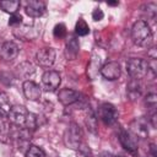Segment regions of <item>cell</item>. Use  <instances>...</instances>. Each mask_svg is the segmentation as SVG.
<instances>
[{
	"instance_id": "cb8c5ba5",
	"label": "cell",
	"mask_w": 157,
	"mask_h": 157,
	"mask_svg": "<svg viewBox=\"0 0 157 157\" xmlns=\"http://www.w3.org/2000/svg\"><path fill=\"white\" fill-rule=\"evenodd\" d=\"M66 33H67V31H66V26H65L64 23H58V25H55V27H54V29H53V34H54L55 38L61 39V38L66 37Z\"/></svg>"
},
{
	"instance_id": "277c9868",
	"label": "cell",
	"mask_w": 157,
	"mask_h": 157,
	"mask_svg": "<svg viewBox=\"0 0 157 157\" xmlns=\"http://www.w3.org/2000/svg\"><path fill=\"white\" fill-rule=\"evenodd\" d=\"M28 113L29 112L23 105H13V107L10 108V112L7 114V118H9L10 123H12L13 125L20 126V128H25L26 126Z\"/></svg>"
},
{
	"instance_id": "2e32d148",
	"label": "cell",
	"mask_w": 157,
	"mask_h": 157,
	"mask_svg": "<svg viewBox=\"0 0 157 157\" xmlns=\"http://www.w3.org/2000/svg\"><path fill=\"white\" fill-rule=\"evenodd\" d=\"M126 94L130 101H135L141 96V85L139 80L131 78L126 86Z\"/></svg>"
},
{
	"instance_id": "f1b7e54d",
	"label": "cell",
	"mask_w": 157,
	"mask_h": 157,
	"mask_svg": "<svg viewBox=\"0 0 157 157\" xmlns=\"http://www.w3.org/2000/svg\"><path fill=\"white\" fill-rule=\"evenodd\" d=\"M107 4H108V5H110V6H114V5H118L119 2H118V1H108Z\"/></svg>"
},
{
	"instance_id": "7402d4cb",
	"label": "cell",
	"mask_w": 157,
	"mask_h": 157,
	"mask_svg": "<svg viewBox=\"0 0 157 157\" xmlns=\"http://www.w3.org/2000/svg\"><path fill=\"white\" fill-rule=\"evenodd\" d=\"M26 157H45V152L38 146L31 145L26 151Z\"/></svg>"
},
{
	"instance_id": "3957f363",
	"label": "cell",
	"mask_w": 157,
	"mask_h": 157,
	"mask_svg": "<svg viewBox=\"0 0 157 157\" xmlns=\"http://www.w3.org/2000/svg\"><path fill=\"white\" fill-rule=\"evenodd\" d=\"M81 142H82V132H81V129L77 124L75 123H71L65 134H64V144L70 147V148H78L81 146Z\"/></svg>"
},
{
	"instance_id": "5b68a950",
	"label": "cell",
	"mask_w": 157,
	"mask_h": 157,
	"mask_svg": "<svg viewBox=\"0 0 157 157\" xmlns=\"http://www.w3.org/2000/svg\"><path fill=\"white\" fill-rule=\"evenodd\" d=\"M98 114L105 125H113L118 120V110L110 103H102L98 108Z\"/></svg>"
},
{
	"instance_id": "e0dca14e",
	"label": "cell",
	"mask_w": 157,
	"mask_h": 157,
	"mask_svg": "<svg viewBox=\"0 0 157 157\" xmlns=\"http://www.w3.org/2000/svg\"><path fill=\"white\" fill-rule=\"evenodd\" d=\"M78 49H80V45H78V40L76 39V37H70L66 42V56L67 59L72 60L77 56L78 54Z\"/></svg>"
},
{
	"instance_id": "4dcf8cb0",
	"label": "cell",
	"mask_w": 157,
	"mask_h": 157,
	"mask_svg": "<svg viewBox=\"0 0 157 157\" xmlns=\"http://www.w3.org/2000/svg\"><path fill=\"white\" fill-rule=\"evenodd\" d=\"M119 157H124V156H119Z\"/></svg>"
},
{
	"instance_id": "4fadbf2b",
	"label": "cell",
	"mask_w": 157,
	"mask_h": 157,
	"mask_svg": "<svg viewBox=\"0 0 157 157\" xmlns=\"http://www.w3.org/2000/svg\"><path fill=\"white\" fill-rule=\"evenodd\" d=\"M25 11L32 18L40 17L44 13V11H45V2L44 1H40V0H31V1H27L26 2Z\"/></svg>"
},
{
	"instance_id": "9c48e42d",
	"label": "cell",
	"mask_w": 157,
	"mask_h": 157,
	"mask_svg": "<svg viewBox=\"0 0 157 157\" xmlns=\"http://www.w3.org/2000/svg\"><path fill=\"white\" fill-rule=\"evenodd\" d=\"M119 141H120L121 146L125 150H128L129 152H131V153L136 152V150H137V141H136L135 135H132L130 131L121 129L119 131Z\"/></svg>"
},
{
	"instance_id": "5bb4252c",
	"label": "cell",
	"mask_w": 157,
	"mask_h": 157,
	"mask_svg": "<svg viewBox=\"0 0 157 157\" xmlns=\"http://www.w3.org/2000/svg\"><path fill=\"white\" fill-rule=\"evenodd\" d=\"M80 97H81V94L72 88H63L58 93V98H59L60 103L64 105H71V104L78 102Z\"/></svg>"
},
{
	"instance_id": "52a82bcc",
	"label": "cell",
	"mask_w": 157,
	"mask_h": 157,
	"mask_svg": "<svg viewBox=\"0 0 157 157\" xmlns=\"http://www.w3.org/2000/svg\"><path fill=\"white\" fill-rule=\"evenodd\" d=\"M55 56H56L55 50L49 47H44V48L39 49L36 54L37 63L44 67H50L55 61Z\"/></svg>"
},
{
	"instance_id": "484cf974",
	"label": "cell",
	"mask_w": 157,
	"mask_h": 157,
	"mask_svg": "<svg viewBox=\"0 0 157 157\" xmlns=\"http://www.w3.org/2000/svg\"><path fill=\"white\" fill-rule=\"evenodd\" d=\"M21 22H22V16L21 15L15 13V15L10 16V20H9L10 26H18V25H21Z\"/></svg>"
},
{
	"instance_id": "ba28073f",
	"label": "cell",
	"mask_w": 157,
	"mask_h": 157,
	"mask_svg": "<svg viewBox=\"0 0 157 157\" xmlns=\"http://www.w3.org/2000/svg\"><path fill=\"white\" fill-rule=\"evenodd\" d=\"M148 121L145 119V117H140L136 118L131 121L130 124V129L132 135H135V137H141V139H146L148 136Z\"/></svg>"
},
{
	"instance_id": "30bf717a",
	"label": "cell",
	"mask_w": 157,
	"mask_h": 157,
	"mask_svg": "<svg viewBox=\"0 0 157 157\" xmlns=\"http://www.w3.org/2000/svg\"><path fill=\"white\" fill-rule=\"evenodd\" d=\"M101 75L107 80H117L120 76V65L118 61H108L101 67Z\"/></svg>"
},
{
	"instance_id": "ac0fdd59",
	"label": "cell",
	"mask_w": 157,
	"mask_h": 157,
	"mask_svg": "<svg viewBox=\"0 0 157 157\" xmlns=\"http://www.w3.org/2000/svg\"><path fill=\"white\" fill-rule=\"evenodd\" d=\"M15 34H16L17 37H21V38L25 39V40H31V39H33V38L37 37L38 32H37L36 29H33L32 27L25 26V27H22V28H16Z\"/></svg>"
},
{
	"instance_id": "1f68e13d",
	"label": "cell",
	"mask_w": 157,
	"mask_h": 157,
	"mask_svg": "<svg viewBox=\"0 0 157 157\" xmlns=\"http://www.w3.org/2000/svg\"><path fill=\"white\" fill-rule=\"evenodd\" d=\"M152 157H153V156H152Z\"/></svg>"
},
{
	"instance_id": "7c38bea8",
	"label": "cell",
	"mask_w": 157,
	"mask_h": 157,
	"mask_svg": "<svg viewBox=\"0 0 157 157\" xmlns=\"http://www.w3.org/2000/svg\"><path fill=\"white\" fill-rule=\"evenodd\" d=\"M18 47L13 42H4L0 44V59L11 61L18 55Z\"/></svg>"
},
{
	"instance_id": "d6986e66",
	"label": "cell",
	"mask_w": 157,
	"mask_h": 157,
	"mask_svg": "<svg viewBox=\"0 0 157 157\" xmlns=\"http://www.w3.org/2000/svg\"><path fill=\"white\" fill-rule=\"evenodd\" d=\"M20 1L17 0H6V1H0V9L10 15H15L20 7Z\"/></svg>"
},
{
	"instance_id": "9a60e30c",
	"label": "cell",
	"mask_w": 157,
	"mask_h": 157,
	"mask_svg": "<svg viewBox=\"0 0 157 157\" xmlns=\"http://www.w3.org/2000/svg\"><path fill=\"white\" fill-rule=\"evenodd\" d=\"M101 56L97 54V53H93L92 56H91V60H90V64L87 65V75L91 80H94V77L97 76V74L101 71Z\"/></svg>"
},
{
	"instance_id": "4316f807",
	"label": "cell",
	"mask_w": 157,
	"mask_h": 157,
	"mask_svg": "<svg viewBox=\"0 0 157 157\" xmlns=\"http://www.w3.org/2000/svg\"><path fill=\"white\" fill-rule=\"evenodd\" d=\"M103 17H104L103 11H102L99 7H96V9L93 10V12H92V18H93L94 21H101Z\"/></svg>"
},
{
	"instance_id": "6da1fadb",
	"label": "cell",
	"mask_w": 157,
	"mask_h": 157,
	"mask_svg": "<svg viewBox=\"0 0 157 157\" xmlns=\"http://www.w3.org/2000/svg\"><path fill=\"white\" fill-rule=\"evenodd\" d=\"M131 38L139 47H150L153 38L150 25L144 20L136 21L131 28Z\"/></svg>"
},
{
	"instance_id": "8992f818",
	"label": "cell",
	"mask_w": 157,
	"mask_h": 157,
	"mask_svg": "<svg viewBox=\"0 0 157 157\" xmlns=\"http://www.w3.org/2000/svg\"><path fill=\"white\" fill-rule=\"evenodd\" d=\"M61 82V76L58 71L55 70H49V71H45L42 76V85H43V88L45 91H55Z\"/></svg>"
},
{
	"instance_id": "f546056e",
	"label": "cell",
	"mask_w": 157,
	"mask_h": 157,
	"mask_svg": "<svg viewBox=\"0 0 157 157\" xmlns=\"http://www.w3.org/2000/svg\"><path fill=\"white\" fill-rule=\"evenodd\" d=\"M99 157H112V156H110L109 153H102V155H101Z\"/></svg>"
},
{
	"instance_id": "83f0119b",
	"label": "cell",
	"mask_w": 157,
	"mask_h": 157,
	"mask_svg": "<svg viewBox=\"0 0 157 157\" xmlns=\"http://www.w3.org/2000/svg\"><path fill=\"white\" fill-rule=\"evenodd\" d=\"M0 105L2 107H10V103H9V97L5 92L0 91Z\"/></svg>"
},
{
	"instance_id": "7a4b0ae2",
	"label": "cell",
	"mask_w": 157,
	"mask_h": 157,
	"mask_svg": "<svg viewBox=\"0 0 157 157\" xmlns=\"http://www.w3.org/2000/svg\"><path fill=\"white\" fill-rule=\"evenodd\" d=\"M126 71L134 80H141L148 75V63L142 58H131L126 61Z\"/></svg>"
},
{
	"instance_id": "8fae6325",
	"label": "cell",
	"mask_w": 157,
	"mask_h": 157,
	"mask_svg": "<svg viewBox=\"0 0 157 157\" xmlns=\"http://www.w3.org/2000/svg\"><path fill=\"white\" fill-rule=\"evenodd\" d=\"M22 90H23L25 97L29 101H38L42 96V90H40L39 85H37L36 82H33L31 80H26L23 82Z\"/></svg>"
},
{
	"instance_id": "ffe728a7",
	"label": "cell",
	"mask_w": 157,
	"mask_h": 157,
	"mask_svg": "<svg viewBox=\"0 0 157 157\" xmlns=\"http://www.w3.org/2000/svg\"><path fill=\"white\" fill-rule=\"evenodd\" d=\"M17 72H18L20 76L27 78L29 75H32L34 72V67H33V65L31 63H27L26 61V63H22V64H20L17 66Z\"/></svg>"
},
{
	"instance_id": "44dd1931",
	"label": "cell",
	"mask_w": 157,
	"mask_h": 157,
	"mask_svg": "<svg viewBox=\"0 0 157 157\" xmlns=\"http://www.w3.org/2000/svg\"><path fill=\"white\" fill-rule=\"evenodd\" d=\"M75 32H76L77 36H81V37L90 33V27H88V25L86 23V21L83 18H78V21L76 22Z\"/></svg>"
},
{
	"instance_id": "603a6c76",
	"label": "cell",
	"mask_w": 157,
	"mask_h": 157,
	"mask_svg": "<svg viewBox=\"0 0 157 157\" xmlns=\"http://www.w3.org/2000/svg\"><path fill=\"white\" fill-rule=\"evenodd\" d=\"M145 103L148 109H151L152 113H156V105H157V96L156 93H148L145 98Z\"/></svg>"
},
{
	"instance_id": "d4e9b609",
	"label": "cell",
	"mask_w": 157,
	"mask_h": 157,
	"mask_svg": "<svg viewBox=\"0 0 157 157\" xmlns=\"http://www.w3.org/2000/svg\"><path fill=\"white\" fill-rule=\"evenodd\" d=\"M86 125L88 126V129L91 130V131H96V117H94V114H93V112L92 110H90L88 113H87V115H86Z\"/></svg>"
}]
</instances>
